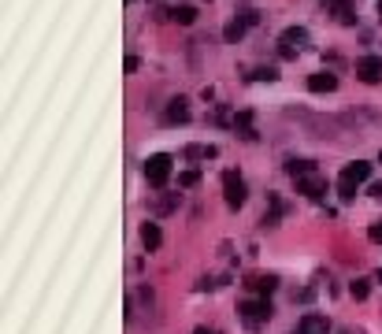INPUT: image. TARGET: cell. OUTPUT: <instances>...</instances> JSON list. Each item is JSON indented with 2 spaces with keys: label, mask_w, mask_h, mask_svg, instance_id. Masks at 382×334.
Instances as JSON below:
<instances>
[{
  "label": "cell",
  "mask_w": 382,
  "mask_h": 334,
  "mask_svg": "<svg viewBox=\"0 0 382 334\" xmlns=\"http://www.w3.org/2000/svg\"><path fill=\"white\" fill-rule=\"evenodd\" d=\"M182 156H186V160H215V156H219V149H215V145H186V149H182Z\"/></svg>",
  "instance_id": "obj_20"
},
{
  "label": "cell",
  "mask_w": 382,
  "mask_h": 334,
  "mask_svg": "<svg viewBox=\"0 0 382 334\" xmlns=\"http://www.w3.org/2000/svg\"><path fill=\"white\" fill-rule=\"evenodd\" d=\"M197 182H201V171H197V167H186V171H178V189H193Z\"/></svg>",
  "instance_id": "obj_21"
},
{
  "label": "cell",
  "mask_w": 382,
  "mask_h": 334,
  "mask_svg": "<svg viewBox=\"0 0 382 334\" xmlns=\"http://www.w3.org/2000/svg\"><path fill=\"white\" fill-rule=\"evenodd\" d=\"M223 201L230 212L245 208V201H249V186H245V178L238 171H223Z\"/></svg>",
  "instance_id": "obj_3"
},
{
  "label": "cell",
  "mask_w": 382,
  "mask_h": 334,
  "mask_svg": "<svg viewBox=\"0 0 382 334\" xmlns=\"http://www.w3.org/2000/svg\"><path fill=\"white\" fill-rule=\"evenodd\" d=\"M138 234H141V246H145V249H149V252H156V249H160V241H163V234H160V223L145 219Z\"/></svg>",
  "instance_id": "obj_15"
},
{
  "label": "cell",
  "mask_w": 382,
  "mask_h": 334,
  "mask_svg": "<svg viewBox=\"0 0 382 334\" xmlns=\"http://www.w3.org/2000/svg\"><path fill=\"white\" fill-rule=\"evenodd\" d=\"M167 19L178 23V26H193V23H197V8H193V4H175V8L167 12Z\"/></svg>",
  "instance_id": "obj_17"
},
{
  "label": "cell",
  "mask_w": 382,
  "mask_h": 334,
  "mask_svg": "<svg viewBox=\"0 0 382 334\" xmlns=\"http://www.w3.org/2000/svg\"><path fill=\"white\" fill-rule=\"evenodd\" d=\"M308 89L312 93H334L338 89V75L334 71H315V75H308Z\"/></svg>",
  "instance_id": "obj_12"
},
{
  "label": "cell",
  "mask_w": 382,
  "mask_h": 334,
  "mask_svg": "<svg viewBox=\"0 0 382 334\" xmlns=\"http://www.w3.org/2000/svg\"><path fill=\"white\" fill-rule=\"evenodd\" d=\"M138 67H141V60H138V56H126V60H123V71H126V75H134Z\"/></svg>",
  "instance_id": "obj_27"
},
{
  "label": "cell",
  "mask_w": 382,
  "mask_h": 334,
  "mask_svg": "<svg viewBox=\"0 0 382 334\" xmlns=\"http://www.w3.org/2000/svg\"><path fill=\"white\" fill-rule=\"evenodd\" d=\"M234 19H241L245 26H256V23H260V12H256V8L245 4V8H238V12H234Z\"/></svg>",
  "instance_id": "obj_24"
},
{
  "label": "cell",
  "mask_w": 382,
  "mask_h": 334,
  "mask_svg": "<svg viewBox=\"0 0 382 334\" xmlns=\"http://www.w3.org/2000/svg\"><path fill=\"white\" fill-rule=\"evenodd\" d=\"M323 12L334 15L342 26H357V12H353V0H323Z\"/></svg>",
  "instance_id": "obj_8"
},
{
  "label": "cell",
  "mask_w": 382,
  "mask_h": 334,
  "mask_svg": "<svg viewBox=\"0 0 382 334\" xmlns=\"http://www.w3.org/2000/svg\"><path fill=\"white\" fill-rule=\"evenodd\" d=\"M368 238H371V241H375V246H382V219H379V223H371Z\"/></svg>",
  "instance_id": "obj_26"
},
{
  "label": "cell",
  "mask_w": 382,
  "mask_h": 334,
  "mask_svg": "<svg viewBox=\"0 0 382 334\" xmlns=\"http://www.w3.org/2000/svg\"><path fill=\"white\" fill-rule=\"evenodd\" d=\"M338 197H342V201H357V186H353V182H342V178H338Z\"/></svg>",
  "instance_id": "obj_25"
},
{
  "label": "cell",
  "mask_w": 382,
  "mask_h": 334,
  "mask_svg": "<svg viewBox=\"0 0 382 334\" xmlns=\"http://www.w3.org/2000/svg\"><path fill=\"white\" fill-rule=\"evenodd\" d=\"M245 34H249V26H245L241 19H230V23L223 26V41H226V45H238Z\"/></svg>",
  "instance_id": "obj_18"
},
{
  "label": "cell",
  "mask_w": 382,
  "mask_h": 334,
  "mask_svg": "<svg viewBox=\"0 0 382 334\" xmlns=\"http://www.w3.org/2000/svg\"><path fill=\"white\" fill-rule=\"evenodd\" d=\"M271 315H275V309H271L267 297H256V301H241L238 305V320L245 331H260L271 323Z\"/></svg>",
  "instance_id": "obj_1"
},
{
  "label": "cell",
  "mask_w": 382,
  "mask_h": 334,
  "mask_svg": "<svg viewBox=\"0 0 382 334\" xmlns=\"http://www.w3.org/2000/svg\"><path fill=\"white\" fill-rule=\"evenodd\" d=\"M234 130H238L241 134V138L245 141H256V126H252V112H249V108H245V112H238V115H234Z\"/></svg>",
  "instance_id": "obj_16"
},
{
  "label": "cell",
  "mask_w": 382,
  "mask_h": 334,
  "mask_svg": "<svg viewBox=\"0 0 382 334\" xmlns=\"http://www.w3.org/2000/svg\"><path fill=\"white\" fill-rule=\"evenodd\" d=\"M297 334H331V320L320 312H305L297 320Z\"/></svg>",
  "instance_id": "obj_9"
},
{
  "label": "cell",
  "mask_w": 382,
  "mask_h": 334,
  "mask_svg": "<svg viewBox=\"0 0 382 334\" xmlns=\"http://www.w3.org/2000/svg\"><path fill=\"white\" fill-rule=\"evenodd\" d=\"M349 294L357 297V301H368V294H371V278H353V283H349Z\"/></svg>",
  "instance_id": "obj_22"
},
{
  "label": "cell",
  "mask_w": 382,
  "mask_h": 334,
  "mask_svg": "<svg viewBox=\"0 0 382 334\" xmlns=\"http://www.w3.org/2000/svg\"><path fill=\"white\" fill-rule=\"evenodd\" d=\"M297 182V193L308 197V201H323L326 197V178L323 175H305V178H294Z\"/></svg>",
  "instance_id": "obj_7"
},
{
  "label": "cell",
  "mask_w": 382,
  "mask_h": 334,
  "mask_svg": "<svg viewBox=\"0 0 382 334\" xmlns=\"http://www.w3.org/2000/svg\"><path fill=\"white\" fill-rule=\"evenodd\" d=\"M189 334H219V331H215V327H193Z\"/></svg>",
  "instance_id": "obj_29"
},
{
  "label": "cell",
  "mask_w": 382,
  "mask_h": 334,
  "mask_svg": "<svg viewBox=\"0 0 382 334\" xmlns=\"http://www.w3.org/2000/svg\"><path fill=\"white\" fill-rule=\"evenodd\" d=\"M141 171H145V182H149L152 189H163L167 178H171V171H175V160H171V152H152Z\"/></svg>",
  "instance_id": "obj_2"
},
{
  "label": "cell",
  "mask_w": 382,
  "mask_h": 334,
  "mask_svg": "<svg viewBox=\"0 0 382 334\" xmlns=\"http://www.w3.org/2000/svg\"><path fill=\"white\" fill-rule=\"evenodd\" d=\"M379 164H382V152H379Z\"/></svg>",
  "instance_id": "obj_33"
},
{
  "label": "cell",
  "mask_w": 382,
  "mask_h": 334,
  "mask_svg": "<svg viewBox=\"0 0 382 334\" xmlns=\"http://www.w3.org/2000/svg\"><path fill=\"white\" fill-rule=\"evenodd\" d=\"M282 215H286V201H282L278 193H267V212L260 215V227H267V230H271V227H278Z\"/></svg>",
  "instance_id": "obj_11"
},
{
  "label": "cell",
  "mask_w": 382,
  "mask_h": 334,
  "mask_svg": "<svg viewBox=\"0 0 382 334\" xmlns=\"http://www.w3.org/2000/svg\"><path fill=\"white\" fill-rule=\"evenodd\" d=\"M215 286H219V283H215V278H201V283H197V290L204 294V290H215Z\"/></svg>",
  "instance_id": "obj_28"
},
{
  "label": "cell",
  "mask_w": 382,
  "mask_h": 334,
  "mask_svg": "<svg viewBox=\"0 0 382 334\" xmlns=\"http://www.w3.org/2000/svg\"><path fill=\"white\" fill-rule=\"evenodd\" d=\"M286 175H289V178L315 175V160H308V156H289V160H286Z\"/></svg>",
  "instance_id": "obj_14"
},
{
  "label": "cell",
  "mask_w": 382,
  "mask_h": 334,
  "mask_svg": "<svg viewBox=\"0 0 382 334\" xmlns=\"http://www.w3.org/2000/svg\"><path fill=\"white\" fill-rule=\"evenodd\" d=\"M308 41H312L308 26H286V30L278 34V49H289V52H301V49H308Z\"/></svg>",
  "instance_id": "obj_6"
},
{
  "label": "cell",
  "mask_w": 382,
  "mask_h": 334,
  "mask_svg": "<svg viewBox=\"0 0 382 334\" xmlns=\"http://www.w3.org/2000/svg\"><path fill=\"white\" fill-rule=\"evenodd\" d=\"M245 286H249L252 294L267 297V294L278 290V275H249V278H245Z\"/></svg>",
  "instance_id": "obj_13"
},
{
  "label": "cell",
  "mask_w": 382,
  "mask_h": 334,
  "mask_svg": "<svg viewBox=\"0 0 382 334\" xmlns=\"http://www.w3.org/2000/svg\"><path fill=\"white\" fill-rule=\"evenodd\" d=\"M178 201H182V193H167V197H156L152 201V215H171L178 208Z\"/></svg>",
  "instance_id": "obj_19"
},
{
  "label": "cell",
  "mask_w": 382,
  "mask_h": 334,
  "mask_svg": "<svg viewBox=\"0 0 382 334\" xmlns=\"http://www.w3.org/2000/svg\"><path fill=\"white\" fill-rule=\"evenodd\" d=\"M189 119H193V112H189L186 97H171V101L163 104V115H160L163 126H186Z\"/></svg>",
  "instance_id": "obj_4"
},
{
  "label": "cell",
  "mask_w": 382,
  "mask_h": 334,
  "mask_svg": "<svg viewBox=\"0 0 382 334\" xmlns=\"http://www.w3.org/2000/svg\"><path fill=\"white\" fill-rule=\"evenodd\" d=\"M375 15H379V23H382V0H379V4H375Z\"/></svg>",
  "instance_id": "obj_31"
},
{
  "label": "cell",
  "mask_w": 382,
  "mask_h": 334,
  "mask_svg": "<svg viewBox=\"0 0 382 334\" xmlns=\"http://www.w3.org/2000/svg\"><path fill=\"white\" fill-rule=\"evenodd\" d=\"M375 283H382V272H375Z\"/></svg>",
  "instance_id": "obj_32"
},
{
  "label": "cell",
  "mask_w": 382,
  "mask_h": 334,
  "mask_svg": "<svg viewBox=\"0 0 382 334\" xmlns=\"http://www.w3.org/2000/svg\"><path fill=\"white\" fill-rule=\"evenodd\" d=\"M357 78L363 86H379L382 82V56H375V52L357 56Z\"/></svg>",
  "instance_id": "obj_5"
},
{
  "label": "cell",
  "mask_w": 382,
  "mask_h": 334,
  "mask_svg": "<svg viewBox=\"0 0 382 334\" xmlns=\"http://www.w3.org/2000/svg\"><path fill=\"white\" fill-rule=\"evenodd\" d=\"M371 197H382V182H371Z\"/></svg>",
  "instance_id": "obj_30"
},
{
  "label": "cell",
  "mask_w": 382,
  "mask_h": 334,
  "mask_svg": "<svg viewBox=\"0 0 382 334\" xmlns=\"http://www.w3.org/2000/svg\"><path fill=\"white\" fill-rule=\"evenodd\" d=\"M249 78H252V82H278V67H271V63H267V67H256Z\"/></svg>",
  "instance_id": "obj_23"
},
{
  "label": "cell",
  "mask_w": 382,
  "mask_h": 334,
  "mask_svg": "<svg viewBox=\"0 0 382 334\" xmlns=\"http://www.w3.org/2000/svg\"><path fill=\"white\" fill-rule=\"evenodd\" d=\"M338 178H342V182H353V186H363L371 178V164H368V160H353V164L342 167Z\"/></svg>",
  "instance_id": "obj_10"
}]
</instances>
